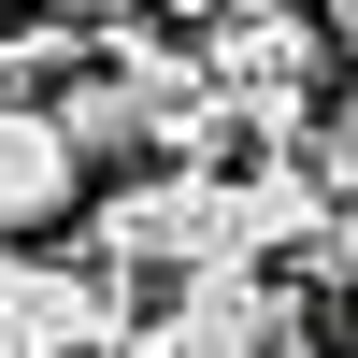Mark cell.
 Returning <instances> with one entry per match:
<instances>
[{"instance_id": "obj_8", "label": "cell", "mask_w": 358, "mask_h": 358, "mask_svg": "<svg viewBox=\"0 0 358 358\" xmlns=\"http://www.w3.org/2000/svg\"><path fill=\"white\" fill-rule=\"evenodd\" d=\"M315 172H330V187H358V86L330 101V129H315Z\"/></svg>"}, {"instance_id": "obj_5", "label": "cell", "mask_w": 358, "mask_h": 358, "mask_svg": "<svg viewBox=\"0 0 358 358\" xmlns=\"http://www.w3.org/2000/svg\"><path fill=\"white\" fill-rule=\"evenodd\" d=\"M86 143H72V115L57 101H0V244H29V229H57L86 201Z\"/></svg>"}, {"instance_id": "obj_9", "label": "cell", "mask_w": 358, "mask_h": 358, "mask_svg": "<svg viewBox=\"0 0 358 358\" xmlns=\"http://www.w3.org/2000/svg\"><path fill=\"white\" fill-rule=\"evenodd\" d=\"M43 15H72V29H129L143 0H43Z\"/></svg>"}, {"instance_id": "obj_6", "label": "cell", "mask_w": 358, "mask_h": 358, "mask_svg": "<svg viewBox=\"0 0 358 358\" xmlns=\"http://www.w3.org/2000/svg\"><path fill=\"white\" fill-rule=\"evenodd\" d=\"M229 187H244V258H301L330 229V172H301V158H244Z\"/></svg>"}, {"instance_id": "obj_7", "label": "cell", "mask_w": 358, "mask_h": 358, "mask_svg": "<svg viewBox=\"0 0 358 358\" xmlns=\"http://www.w3.org/2000/svg\"><path fill=\"white\" fill-rule=\"evenodd\" d=\"M86 72V29L43 15V29H0V101H57V86Z\"/></svg>"}, {"instance_id": "obj_2", "label": "cell", "mask_w": 358, "mask_h": 358, "mask_svg": "<svg viewBox=\"0 0 358 358\" xmlns=\"http://www.w3.org/2000/svg\"><path fill=\"white\" fill-rule=\"evenodd\" d=\"M301 287H315L301 258H287V287H273V258H215V273H187L115 358H315V301Z\"/></svg>"}, {"instance_id": "obj_4", "label": "cell", "mask_w": 358, "mask_h": 358, "mask_svg": "<svg viewBox=\"0 0 358 358\" xmlns=\"http://www.w3.org/2000/svg\"><path fill=\"white\" fill-rule=\"evenodd\" d=\"M201 57H215V101L244 115V143H301L315 129V57H330V29H315L301 0H258V15L201 29Z\"/></svg>"}, {"instance_id": "obj_3", "label": "cell", "mask_w": 358, "mask_h": 358, "mask_svg": "<svg viewBox=\"0 0 358 358\" xmlns=\"http://www.w3.org/2000/svg\"><path fill=\"white\" fill-rule=\"evenodd\" d=\"M143 330V301H129V273H101V258H29V244H0V358H101V344H129Z\"/></svg>"}, {"instance_id": "obj_1", "label": "cell", "mask_w": 358, "mask_h": 358, "mask_svg": "<svg viewBox=\"0 0 358 358\" xmlns=\"http://www.w3.org/2000/svg\"><path fill=\"white\" fill-rule=\"evenodd\" d=\"M86 258L101 273H215V258H244V187H229L215 158H129L101 201H86Z\"/></svg>"}]
</instances>
